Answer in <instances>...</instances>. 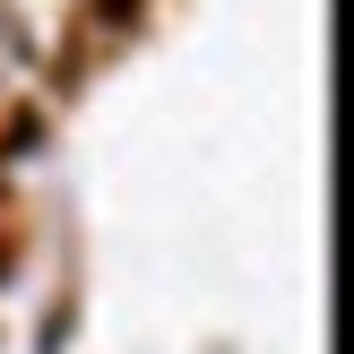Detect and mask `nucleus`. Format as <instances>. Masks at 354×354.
<instances>
[]
</instances>
